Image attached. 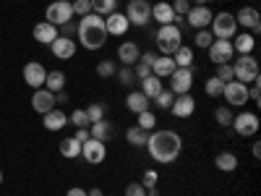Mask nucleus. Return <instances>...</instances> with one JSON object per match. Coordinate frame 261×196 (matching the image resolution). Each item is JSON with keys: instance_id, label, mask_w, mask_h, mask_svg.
<instances>
[{"instance_id": "obj_3", "label": "nucleus", "mask_w": 261, "mask_h": 196, "mask_svg": "<svg viewBox=\"0 0 261 196\" xmlns=\"http://www.w3.org/2000/svg\"><path fill=\"white\" fill-rule=\"evenodd\" d=\"M154 39H157V47H160L162 55H172V53L183 45V32H180V27H175V24H165V27L157 29Z\"/></svg>"}, {"instance_id": "obj_57", "label": "nucleus", "mask_w": 261, "mask_h": 196, "mask_svg": "<svg viewBox=\"0 0 261 196\" xmlns=\"http://www.w3.org/2000/svg\"><path fill=\"white\" fill-rule=\"evenodd\" d=\"M89 196H102V188H92V191H86Z\"/></svg>"}, {"instance_id": "obj_51", "label": "nucleus", "mask_w": 261, "mask_h": 196, "mask_svg": "<svg viewBox=\"0 0 261 196\" xmlns=\"http://www.w3.org/2000/svg\"><path fill=\"white\" fill-rule=\"evenodd\" d=\"M73 139H76V141H81V144H84V141H89V139H92L89 128H76V136H73Z\"/></svg>"}, {"instance_id": "obj_26", "label": "nucleus", "mask_w": 261, "mask_h": 196, "mask_svg": "<svg viewBox=\"0 0 261 196\" xmlns=\"http://www.w3.org/2000/svg\"><path fill=\"white\" fill-rule=\"evenodd\" d=\"M149 105H151V100L149 97H144L141 92H130L128 94V100H125V107H128V110L130 113H144V110H149Z\"/></svg>"}, {"instance_id": "obj_53", "label": "nucleus", "mask_w": 261, "mask_h": 196, "mask_svg": "<svg viewBox=\"0 0 261 196\" xmlns=\"http://www.w3.org/2000/svg\"><path fill=\"white\" fill-rule=\"evenodd\" d=\"M65 196H89V193H86L84 188H71V191L65 193Z\"/></svg>"}, {"instance_id": "obj_33", "label": "nucleus", "mask_w": 261, "mask_h": 196, "mask_svg": "<svg viewBox=\"0 0 261 196\" xmlns=\"http://www.w3.org/2000/svg\"><path fill=\"white\" fill-rule=\"evenodd\" d=\"M146 139H149V134H146V131H141L139 126H130L125 131V141L130 146H146Z\"/></svg>"}, {"instance_id": "obj_52", "label": "nucleus", "mask_w": 261, "mask_h": 196, "mask_svg": "<svg viewBox=\"0 0 261 196\" xmlns=\"http://www.w3.org/2000/svg\"><path fill=\"white\" fill-rule=\"evenodd\" d=\"M139 60H144V63H149V65H151V63L157 60V53H144V55H141Z\"/></svg>"}, {"instance_id": "obj_21", "label": "nucleus", "mask_w": 261, "mask_h": 196, "mask_svg": "<svg viewBox=\"0 0 261 196\" xmlns=\"http://www.w3.org/2000/svg\"><path fill=\"white\" fill-rule=\"evenodd\" d=\"M118 58H120V63L123 65H136L139 63V58H141V50H139V45L136 42H120V47H118Z\"/></svg>"}, {"instance_id": "obj_27", "label": "nucleus", "mask_w": 261, "mask_h": 196, "mask_svg": "<svg viewBox=\"0 0 261 196\" xmlns=\"http://www.w3.org/2000/svg\"><path fill=\"white\" fill-rule=\"evenodd\" d=\"M160 92H162V79H157V76H146V79H141V94H144V97L154 100Z\"/></svg>"}, {"instance_id": "obj_13", "label": "nucleus", "mask_w": 261, "mask_h": 196, "mask_svg": "<svg viewBox=\"0 0 261 196\" xmlns=\"http://www.w3.org/2000/svg\"><path fill=\"white\" fill-rule=\"evenodd\" d=\"M232 128L238 136H253L258 131V115L256 113H241L232 118Z\"/></svg>"}, {"instance_id": "obj_54", "label": "nucleus", "mask_w": 261, "mask_h": 196, "mask_svg": "<svg viewBox=\"0 0 261 196\" xmlns=\"http://www.w3.org/2000/svg\"><path fill=\"white\" fill-rule=\"evenodd\" d=\"M55 102H60V105H63V102H68V94H65V89L55 94Z\"/></svg>"}, {"instance_id": "obj_43", "label": "nucleus", "mask_w": 261, "mask_h": 196, "mask_svg": "<svg viewBox=\"0 0 261 196\" xmlns=\"http://www.w3.org/2000/svg\"><path fill=\"white\" fill-rule=\"evenodd\" d=\"M214 118H217V123L220 126H232V110L230 107H217V113H214Z\"/></svg>"}, {"instance_id": "obj_19", "label": "nucleus", "mask_w": 261, "mask_h": 196, "mask_svg": "<svg viewBox=\"0 0 261 196\" xmlns=\"http://www.w3.org/2000/svg\"><path fill=\"white\" fill-rule=\"evenodd\" d=\"M50 50L60 60H71L76 55V42H73V37H58L53 45H50Z\"/></svg>"}, {"instance_id": "obj_4", "label": "nucleus", "mask_w": 261, "mask_h": 196, "mask_svg": "<svg viewBox=\"0 0 261 196\" xmlns=\"http://www.w3.org/2000/svg\"><path fill=\"white\" fill-rule=\"evenodd\" d=\"M212 29V37L214 39H232L235 34H238V21H235V13H227V11H222V13H214L212 16V24H209Z\"/></svg>"}, {"instance_id": "obj_35", "label": "nucleus", "mask_w": 261, "mask_h": 196, "mask_svg": "<svg viewBox=\"0 0 261 196\" xmlns=\"http://www.w3.org/2000/svg\"><path fill=\"white\" fill-rule=\"evenodd\" d=\"M136 118H139V120H136V126H139L141 131H146V134H151V131L157 128V115L151 113V110H144V113H139Z\"/></svg>"}, {"instance_id": "obj_55", "label": "nucleus", "mask_w": 261, "mask_h": 196, "mask_svg": "<svg viewBox=\"0 0 261 196\" xmlns=\"http://www.w3.org/2000/svg\"><path fill=\"white\" fill-rule=\"evenodd\" d=\"M251 152H253V157L258 160V157H261V144H258V141H253V146H251Z\"/></svg>"}, {"instance_id": "obj_15", "label": "nucleus", "mask_w": 261, "mask_h": 196, "mask_svg": "<svg viewBox=\"0 0 261 196\" xmlns=\"http://www.w3.org/2000/svg\"><path fill=\"white\" fill-rule=\"evenodd\" d=\"M45 79H47V71H45V65L32 60L24 65V81L32 86V89H42L45 86Z\"/></svg>"}, {"instance_id": "obj_24", "label": "nucleus", "mask_w": 261, "mask_h": 196, "mask_svg": "<svg viewBox=\"0 0 261 196\" xmlns=\"http://www.w3.org/2000/svg\"><path fill=\"white\" fill-rule=\"evenodd\" d=\"M151 21H157L160 27H165V24H172L175 21V13H172V6L170 3H154L151 6Z\"/></svg>"}, {"instance_id": "obj_16", "label": "nucleus", "mask_w": 261, "mask_h": 196, "mask_svg": "<svg viewBox=\"0 0 261 196\" xmlns=\"http://www.w3.org/2000/svg\"><path fill=\"white\" fill-rule=\"evenodd\" d=\"M128 18H125V13H120V11H113V13H107L105 16V29H107V37H123L125 32H128Z\"/></svg>"}, {"instance_id": "obj_42", "label": "nucleus", "mask_w": 261, "mask_h": 196, "mask_svg": "<svg viewBox=\"0 0 261 196\" xmlns=\"http://www.w3.org/2000/svg\"><path fill=\"white\" fill-rule=\"evenodd\" d=\"M217 79H220L222 84H227V81H232L235 76H232V65L230 63H220V65H217V74H214Z\"/></svg>"}, {"instance_id": "obj_23", "label": "nucleus", "mask_w": 261, "mask_h": 196, "mask_svg": "<svg viewBox=\"0 0 261 196\" xmlns=\"http://www.w3.org/2000/svg\"><path fill=\"white\" fill-rule=\"evenodd\" d=\"M230 42H232V50H235V53H241V55H251V53H253V47H256V37H253L251 32L235 34Z\"/></svg>"}, {"instance_id": "obj_12", "label": "nucleus", "mask_w": 261, "mask_h": 196, "mask_svg": "<svg viewBox=\"0 0 261 196\" xmlns=\"http://www.w3.org/2000/svg\"><path fill=\"white\" fill-rule=\"evenodd\" d=\"M81 157L89 162V165H99V162H105V157H107V146H105V141H97V139L84 141V144H81Z\"/></svg>"}, {"instance_id": "obj_9", "label": "nucleus", "mask_w": 261, "mask_h": 196, "mask_svg": "<svg viewBox=\"0 0 261 196\" xmlns=\"http://www.w3.org/2000/svg\"><path fill=\"white\" fill-rule=\"evenodd\" d=\"M222 97L227 100V105L232 107H241L248 102V84H241V81H227L225 84V89H222Z\"/></svg>"}, {"instance_id": "obj_5", "label": "nucleus", "mask_w": 261, "mask_h": 196, "mask_svg": "<svg viewBox=\"0 0 261 196\" xmlns=\"http://www.w3.org/2000/svg\"><path fill=\"white\" fill-rule=\"evenodd\" d=\"M125 18H128V24L130 27H149L151 24V3L149 0H128V6H125Z\"/></svg>"}, {"instance_id": "obj_7", "label": "nucleus", "mask_w": 261, "mask_h": 196, "mask_svg": "<svg viewBox=\"0 0 261 196\" xmlns=\"http://www.w3.org/2000/svg\"><path fill=\"white\" fill-rule=\"evenodd\" d=\"M73 18V8H71V0H55V3L47 6L45 11V21L53 27H63L65 21Z\"/></svg>"}, {"instance_id": "obj_46", "label": "nucleus", "mask_w": 261, "mask_h": 196, "mask_svg": "<svg viewBox=\"0 0 261 196\" xmlns=\"http://www.w3.org/2000/svg\"><path fill=\"white\" fill-rule=\"evenodd\" d=\"M118 79H120V84L123 86H134V81H136V76H134V68H120V74H118Z\"/></svg>"}, {"instance_id": "obj_41", "label": "nucleus", "mask_w": 261, "mask_h": 196, "mask_svg": "<svg viewBox=\"0 0 261 196\" xmlns=\"http://www.w3.org/2000/svg\"><path fill=\"white\" fill-rule=\"evenodd\" d=\"M68 123H73L76 128H89V126H92L89 118H86V110H73L71 118H68Z\"/></svg>"}, {"instance_id": "obj_45", "label": "nucleus", "mask_w": 261, "mask_h": 196, "mask_svg": "<svg viewBox=\"0 0 261 196\" xmlns=\"http://www.w3.org/2000/svg\"><path fill=\"white\" fill-rule=\"evenodd\" d=\"M76 32H79V21H73V18L65 21L63 27H58V34H60V37H73Z\"/></svg>"}, {"instance_id": "obj_25", "label": "nucleus", "mask_w": 261, "mask_h": 196, "mask_svg": "<svg viewBox=\"0 0 261 196\" xmlns=\"http://www.w3.org/2000/svg\"><path fill=\"white\" fill-rule=\"evenodd\" d=\"M65 123H68V115L60 113V110H50L42 115V126H45L47 131H63Z\"/></svg>"}, {"instance_id": "obj_39", "label": "nucleus", "mask_w": 261, "mask_h": 196, "mask_svg": "<svg viewBox=\"0 0 261 196\" xmlns=\"http://www.w3.org/2000/svg\"><path fill=\"white\" fill-rule=\"evenodd\" d=\"M193 42H196V47H201V50H206L212 42H214V37H212V32L209 29H196V37H193Z\"/></svg>"}, {"instance_id": "obj_40", "label": "nucleus", "mask_w": 261, "mask_h": 196, "mask_svg": "<svg viewBox=\"0 0 261 196\" xmlns=\"http://www.w3.org/2000/svg\"><path fill=\"white\" fill-rule=\"evenodd\" d=\"M86 118H89V123L102 120V118H105V105H99V102L89 105V107H86Z\"/></svg>"}, {"instance_id": "obj_32", "label": "nucleus", "mask_w": 261, "mask_h": 196, "mask_svg": "<svg viewBox=\"0 0 261 196\" xmlns=\"http://www.w3.org/2000/svg\"><path fill=\"white\" fill-rule=\"evenodd\" d=\"M45 89L53 92V94L63 92V89H65V74H63V71H53V74H47V79H45Z\"/></svg>"}, {"instance_id": "obj_59", "label": "nucleus", "mask_w": 261, "mask_h": 196, "mask_svg": "<svg viewBox=\"0 0 261 196\" xmlns=\"http://www.w3.org/2000/svg\"><path fill=\"white\" fill-rule=\"evenodd\" d=\"M0 186H3V170H0Z\"/></svg>"}, {"instance_id": "obj_37", "label": "nucleus", "mask_w": 261, "mask_h": 196, "mask_svg": "<svg viewBox=\"0 0 261 196\" xmlns=\"http://www.w3.org/2000/svg\"><path fill=\"white\" fill-rule=\"evenodd\" d=\"M97 74H99L102 79H113V76L118 74L115 60H102V63H97Z\"/></svg>"}, {"instance_id": "obj_31", "label": "nucleus", "mask_w": 261, "mask_h": 196, "mask_svg": "<svg viewBox=\"0 0 261 196\" xmlns=\"http://www.w3.org/2000/svg\"><path fill=\"white\" fill-rule=\"evenodd\" d=\"M172 60H175L178 68H193V50L186 47V45H180L175 53H172Z\"/></svg>"}, {"instance_id": "obj_11", "label": "nucleus", "mask_w": 261, "mask_h": 196, "mask_svg": "<svg viewBox=\"0 0 261 196\" xmlns=\"http://www.w3.org/2000/svg\"><path fill=\"white\" fill-rule=\"evenodd\" d=\"M206 50H209V60H212L214 65H220V63H230V58H235L232 42H227V39H214Z\"/></svg>"}, {"instance_id": "obj_2", "label": "nucleus", "mask_w": 261, "mask_h": 196, "mask_svg": "<svg viewBox=\"0 0 261 196\" xmlns=\"http://www.w3.org/2000/svg\"><path fill=\"white\" fill-rule=\"evenodd\" d=\"M79 42L84 50H99L107 42V29H105V16L86 13L79 18Z\"/></svg>"}, {"instance_id": "obj_28", "label": "nucleus", "mask_w": 261, "mask_h": 196, "mask_svg": "<svg viewBox=\"0 0 261 196\" xmlns=\"http://www.w3.org/2000/svg\"><path fill=\"white\" fill-rule=\"evenodd\" d=\"M60 155H63L65 160H76V157L81 155V141H76L73 136L63 139V141H60Z\"/></svg>"}, {"instance_id": "obj_58", "label": "nucleus", "mask_w": 261, "mask_h": 196, "mask_svg": "<svg viewBox=\"0 0 261 196\" xmlns=\"http://www.w3.org/2000/svg\"><path fill=\"white\" fill-rule=\"evenodd\" d=\"M212 0H196V6H209Z\"/></svg>"}, {"instance_id": "obj_34", "label": "nucleus", "mask_w": 261, "mask_h": 196, "mask_svg": "<svg viewBox=\"0 0 261 196\" xmlns=\"http://www.w3.org/2000/svg\"><path fill=\"white\" fill-rule=\"evenodd\" d=\"M89 3H92V13L97 16H107V13L118 11V0H89Z\"/></svg>"}, {"instance_id": "obj_38", "label": "nucleus", "mask_w": 261, "mask_h": 196, "mask_svg": "<svg viewBox=\"0 0 261 196\" xmlns=\"http://www.w3.org/2000/svg\"><path fill=\"white\" fill-rule=\"evenodd\" d=\"M204 89H206V94H209V97H222V89H225V84H222L220 79H217V76H212V79H206Z\"/></svg>"}, {"instance_id": "obj_17", "label": "nucleus", "mask_w": 261, "mask_h": 196, "mask_svg": "<svg viewBox=\"0 0 261 196\" xmlns=\"http://www.w3.org/2000/svg\"><path fill=\"white\" fill-rule=\"evenodd\" d=\"M170 113L175 115V118H180V120H183V118H191V115L196 113V100L191 97V92H188V94H175Z\"/></svg>"}, {"instance_id": "obj_48", "label": "nucleus", "mask_w": 261, "mask_h": 196, "mask_svg": "<svg viewBox=\"0 0 261 196\" xmlns=\"http://www.w3.org/2000/svg\"><path fill=\"white\" fill-rule=\"evenodd\" d=\"M134 76L141 81V79H146V76H151V65L149 63H144V60H139L136 63V68H134Z\"/></svg>"}, {"instance_id": "obj_1", "label": "nucleus", "mask_w": 261, "mask_h": 196, "mask_svg": "<svg viewBox=\"0 0 261 196\" xmlns=\"http://www.w3.org/2000/svg\"><path fill=\"white\" fill-rule=\"evenodd\" d=\"M146 149H149V157L154 162L170 165L180 157V149H183V139L170 128L162 131H151L149 139H146Z\"/></svg>"}, {"instance_id": "obj_50", "label": "nucleus", "mask_w": 261, "mask_h": 196, "mask_svg": "<svg viewBox=\"0 0 261 196\" xmlns=\"http://www.w3.org/2000/svg\"><path fill=\"white\" fill-rule=\"evenodd\" d=\"M125 196H146V188L141 183H128L125 186Z\"/></svg>"}, {"instance_id": "obj_14", "label": "nucleus", "mask_w": 261, "mask_h": 196, "mask_svg": "<svg viewBox=\"0 0 261 196\" xmlns=\"http://www.w3.org/2000/svg\"><path fill=\"white\" fill-rule=\"evenodd\" d=\"M55 94L53 92H47L45 86L42 89H34V94H32V110L34 113H39V115H45V113H50V110H55Z\"/></svg>"}, {"instance_id": "obj_10", "label": "nucleus", "mask_w": 261, "mask_h": 196, "mask_svg": "<svg viewBox=\"0 0 261 196\" xmlns=\"http://www.w3.org/2000/svg\"><path fill=\"white\" fill-rule=\"evenodd\" d=\"M235 21H238V27H243V32H251V34L261 32V18H258V11L253 6H243L235 13Z\"/></svg>"}, {"instance_id": "obj_22", "label": "nucleus", "mask_w": 261, "mask_h": 196, "mask_svg": "<svg viewBox=\"0 0 261 196\" xmlns=\"http://www.w3.org/2000/svg\"><path fill=\"white\" fill-rule=\"evenodd\" d=\"M58 27L47 24V21H39V24L34 27V39L39 42V45H53V42L58 39Z\"/></svg>"}, {"instance_id": "obj_36", "label": "nucleus", "mask_w": 261, "mask_h": 196, "mask_svg": "<svg viewBox=\"0 0 261 196\" xmlns=\"http://www.w3.org/2000/svg\"><path fill=\"white\" fill-rule=\"evenodd\" d=\"M172 100H175V94H172L170 89H162L154 100H151V102H154L157 107H160V110H170V107H172Z\"/></svg>"}, {"instance_id": "obj_20", "label": "nucleus", "mask_w": 261, "mask_h": 196, "mask_svg": "<svg viewBox=\"0 0 261 196\" xmlns=\"http://www.w3.org/2000/svg\"><path fill=\"white\" fill-rule=\"evenodd\" d=\"M175 68H178V65H175V60H172V55H157V60L151 63V76L170 79V74Z\"/></svg>"}, {"instance_id": "obj_18", "label": "nucleus", "mask_w": 261, "mask_h": 196, "mask_svg": "<svg viewBox=\"0 0 261 196\" xmlns=\"http://www.w3.org/2000/svg\"><path fill=\"white\" fill-rule=\"evenodd\" d=\"M186 16H188V24H191L193 29H209L214 13L209 11V6H191V11H188Z\"/></svg>"}, {"instance_id": "obj_8", "label": "nucleus", "mask_w": 261, "mask_h": 196, "mask_svg": "<svg viewBox=\"0 0 261 196\" xmlns=\"http://www.w3.org/2000/svg\"><path fill=\"white\" fill-rule=\"evenodd\" d=\"M193 74H196V68H175L170 74V92L172 94H188L193 86Z\"/></svg>"}, {"instance_id": "obj_49", "label": "nucleus", "mask_w": 261, "mask_h": 196, "mask_svg": "<svg viewBox=\"0 0 261 196\" xmlns=\"http://www.w3.org/2000/svg\"><path fill=\"white\" fill-rule=\"evenodd\" d=\"M157 181H160L157 170H146L144 178H141V186H144V188H151V186H157Z\"/></svg>"}, {"instance_id": "obj_47", "label": "nucleus", "mask_w": 261, "mask_h": 196, "mask_svg": "<svg viewBox=\"0 0 261 196\" xmlns=\"http://www.w3.org/2000/svg\"><path fill=\"white\" fill-rule=\"evenodd\" d=\"M172 13H175V16H186L188 11H191V3H188V0H172Z\"/></svg>"}, {"instance_id": "obj_30", "label": "nucleus", "mask_w": 261, "mask_h": 196, "mask_svg": "<svg viewBox=\"0 0 261 196\" xmlns=\"http://www.w3.org/2000/svg\"><path fill=\"white\" fill-rule=\"evenodd\" d=\"M89 134H92V139H97V141H107V139H110V134H113V126L102 118V120H97V123L89 126Z\"/></svg>"}, {"instance_id": "obj_6", "label": "nucleus", "mask_w": 261, "mask_h": 196, "mask_svg": "<svg viewBox=\"0 0 261 196\" xmlns=\"http://www.w3.org/2000/svg\"><path fill=\"white\" fill-rule=\"evenodd\" d=\"M230 65H232V76H235V81L251 84V81L258 79V60L251 58V55H241V58H238L235 63H230Z\"/></svg>"}, {"instance_id": "obj_29", "label": "nucleus", "mask_w": 261, "mask_h": 196, "mask_svg": "<svg viewBox=\"0 0 261 196\" xmlns=\"http://www.w3.org/2000/svg\"><path fill=\"white\" fill-rule=\"evenodd\" d=\"M214 165H217V170H222V173H232L238 167V157L232 155V152H220V155L214 157Z\"/></svg>"}, {"instance_id": "obj_56", "label": "nucleus", "mask_w": 261, "mask_h": 196, "mask_svg": "<svg viewBox=\"0 0 261 196\" xmlns=\"http://www.w3.org/2000/svg\"><path fill=\"white\" fill-rule=\"evenodd\" d=\"M146 196H160V191H157V186H151V188H146Z\"/></svg>"}, {"instance_id": "obj_44", "label": "nucleus", "mask_w": 261, "mask_h": 196, "mask_svg": "<svg viewBox=\"0 0 261 196\" xmlns=\"http://www.w3.org/2000/svg\"><path fill=\"white\" fill-rule=\"evenodd\" d=\"M71 8H73V16L92 13V3H89V0H71Z\"/></svg>"}]
</instances>
